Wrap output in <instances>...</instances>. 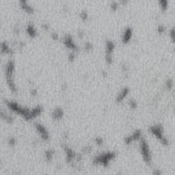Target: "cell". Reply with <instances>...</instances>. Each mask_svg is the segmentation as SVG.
<instances>
[{
	"mask_svg": "<svg viewBox=\"0 0 175 175\" xmlns=\"http://www.w3.org/2000/svg\"><path fill=\"white\" fill-rule=\"evenodd\" d=\"M95 143L98 145H101L104 143V140H103V139L101 138H98V137H97V138L95 139Z\"/></svg>",
	"mask_w": 175,
	"mask_h": 175,
	"instance_id": "22",
	"label": "cell"
},
{
	"mask_svg": "<svg viewBox=\"0 0 175 175\" xmlns=\"http://www.w3.org/2000/svg\"><path fill=\"white\" fill-rule=\"evenodd\" d=\"M129 90L127 88H125L121 90L119 94H118L117 97H116V101L118 103H120L122 101L124 100V98L127 96L128 93H129Z\"/></svg>",
	"mask_w": 175,
	"mask_h": 175,
	"instance_id": "14",
	"label": "cell"
},
{
	"mask_svg": "<svg viewBox=\"0 0 175 175\" xmlns=\"http://www.w3.org/2000/svg\"><path fill=\"white\" fill-rule=\"evenodd\" d=\"M63 43L66 45L68 48H70L73 50H75L77 49V46L74 42V40L72 39V36L69 34H66L64 36L63 38Z\"/></svg>",
	"mask_w": 175,
	"mask_h": 175,
	"instance_id": "11",
	"label": "cell"
},
{
	"mask_svg": "<svg viewBox=\"0 0 175 175\" xmlns=\"http://www.w3.org/2000/svg\"><path fill=\"white\" fill-rule=\"evenodd\" d=\"M27 33L31 37H35L37 34V30L36 29L35 26L32 23H29L26 28Z\"/></svg>",
	"mask_w": 175,
	"mask_h": 175,
	"instance_id": "15",
	"label": "cell"
},
{
	"mask_svg": "<svg viewBox=\"0 0 175 175\" xmlns=\"http://www.w3.org/2000/svg\"><path fill=\"white\" fill-rule=\"evenodd\" d=\"M8 143L9 145L11 146V147H14V146L16 144V143H17L16 139H15L14 137H10L8 140Z\"/></svg>",
	"mask_w": 175,
	"mask_h": 175,
	"instance_id": "19",
	"label": "cell"
},
{
	"mask_svg": "<svg viewBox=\"0 0 175 175\" xmlns=\"http://www.w3.org/2000/svg\"><path fill=\"white\" fill-rule=\"evenodd\" d=\"M116 158V154L114 152H103L97 155L94 158L93 163L95 166H99L102 167H107L111 161Z\"/></svg>",
	"mask_w": 175,
	"mask_h": 175,
	"instance_id": "3",
	"label": "cell"
},
{
	"mask_svg": "<svg viewBox=\"0 0 175 175\" xmlns=\"http://www.w3.org/2000/svg\"><path fill=\"white\" fill-rule=\"evenodd\" d=\"M149 131L151 133L156 137L157 138L159 139L160 140L161 143H163V144H167L168 141L165 138V137H163V127L161 125H154V126H151L150 127Z\"/></svg>",
	"mask_w": 175,
	"mask_h": 175,
	"instance_id": "6",
	"label": "cell"
},
{
	"mask_svg": "<svg viewBox=\"0 0 175 175\" xmlns=\"http://www.w3.org/2000/svg\"><path fill=\"white\" fill-rule=\"evenodd\" d=\"M129 105L132 109H135L137 107V103L135 100H131L129 101Z\"/></svg>",
	"mask_w": 175,
	"mask_h": 175,
	"instance_id": "21",
	"label": "cell"
},
{
	"mask_svg": "<svg viewBox=\"0 0 175 175\" xmlns=\"http://www.w3.org/2000/svg\"><path fill=\"white\" fill-rule=\"evenodd\" d=\"M114 44L111 40H108L106 43V55H105V60L107 63L110 64L112 61V53L114 51Z\"/></svg>",
	"mask_w": 175,
	"mask_h": 175,
	"instance_id": "8",
	"label": "cell"
},
{
	"mask_svg": "<svg viewBox=\"0 0 175 175\" xmlns=\"http://www.w3.org/2000/svg\"><path fill=\"white\" fill-rule=\"evenodd\" d=\"M6 105L11 111L17 114V115L21 116L25 120H32L34 119L43 112V107L42 105H38L32 108H28L22 106L16 101H6Z\"/></svg>",
	"mask_w": 175,
	"mask_h": 175,
	"instance_id": "1",
	"label": "cell"
},
{
	"mask_svg": "<svg viewBox=\"0 0 175 175\" xmlns=\"http://www.w3.org/2000/svg\"><path fill=\"white\" fill-rule=\"evenodd\" d=\"M92 47H93V46H92V44L90 43H89V42H86V43L85 44L84 48H85V49H86V50L91 49Z\"/></svg>",
	"mask_w": 175,
	"mask_h": 175,
	"instance_id": "23",
	"label": "cell"
},
{
	"mask_svg": "<svg viewBox=\"0 0 175 175\" xmlns=\"http://www.w3.org/2000/svg\"><path fill=\"white\" fill-rule=\"evenodd\" d=\"M63 149L65 153V159H66V161L67 163H72L76 158L77 159V154L71 148L65 145L63 147Z\"/></svg>",
	"mask_w": 175,
	"mask_h": 175,
	"instance_id": "7",
	"label": "cell"
},
{
	"mask_svg": "<svg viewBox=\"0 0 175 175\" xmlns=\"http://www.w3.org/2000/svg\"><path fill=\"white\" fill-rule=\"evenodd\" d=\"M112 8L113 9V10H116V8H117V4L115 3V2H114L113 4H112Z\"/></svg>",
	"mask_w": 175,
	"mask_h": 175,
	"instance_id": "27",
	"label": "cell"
},
{
	"mask_svg": "<svg viewBox=\"0 0 175 175\" xmlns=\"http://www.w3.org/2000/svg\"><path fill=\"white\" fill-rule=\"evenodd\" d=\"M1 52L3 53H10L12 51H11V49L9 47L8 44L6 43V42H3L1 44Z\"/></svg>",
	"mask_w": 175,
	"mask_h": 175,
	"instance_id": "17",
	"label": "cell"
},
{
	"mask_svg": "<svg viewBox=\"0 0 175 175\" xmlns=\"http://www.w3.org/2000/svg\"><path fill=\"white\" fill-rule=\"evenodd\" d=\"M19 4H20V6H21V8L23 9V10L26 11V12H28V13H33L34 12V9L32 6L30 5V4H29L27 1H21L19 2Z\"/></svg>",
	"mask_w": 175,
	"mask_h": 175,
	"instance_id": "12",
	"label": "cell"
},
{
	"mask_svg": "<svg viewBox=\"0 0 175 175\" xmlns=\"http://www.w3.org/2000/svg\"><path fill=\"white\" fill-rule=\"evenodd\" d=\"M15 62L13 60H9L6 63L5 66V76L6 78L7 84L12 93H16L17 89L16 84L14 80V73H15Z\"/></svg>",
	"mask_w": 175,
	"mask_h": 175,
	"instance_id": "2",
	"label": "cell"
},
{
	"mask_svg": "<svg viewBox=\"0 0 175 175\" xmlns=\"http://www.w3.org/2000/svg\"><path fill=\"white\" fill-rule=\"evenodd\" d=\"M170 35H171L172 39L174 40V41L175 42V31L174 30H172L171 33H170Z\"/></svg>",
	"mask_w": 175,
	"mask_h": 175,
	"instance_id": "26",
	"label": "cell"
},
{
	"mask_svg": "<svg viewBox=\"0 0 175 175\" xmlns=\"http://www.w3.org/2000/svg\"><path fill=\"white\" fill-rule=\"evenodd\" d=\"M52 36V38L53 39H58V34H56V33H53L52 36Z\"/></svg>",
	"mask_w": 175,
	"mask_h": 175,
	"instance_id": "29",
	"label": "cell"
},
{
	"mask_svg": "<svg viewBox=\"0 0 175 175\" xmlns=\"http://www.w3.org/2000/svg\"><path fill=\"white\" fill-rule=\"evenodd\" d=\"M34 125L35 130L40 136V138L44 142H47L49 140V138H50V135H49L47 129L44 127V125L38 122H35Z\"/></svg>",
	"mask_w": 175,
	"mask_h": 175,
	"instance_id": "5",
	"label": "cell"
},
{
	"mask_svg": "<svg viewBox=\"0 0 175 175\" xmlns=\"http://www.w3.org/2000/svg\"><path fill=\"white\" fill-rule=\"evenodd\" d=\"M153 174L154 175H161V172L159 171V170H155L153 172Z\"/></svg>",
	"mask_w": 175,
	"mask_h": 175,
	"instance_id": "28",
	"label": "cell"
},
{
	"mask_svg": "<svg viewBox=\"0 0 175 175\" xmlns=\"http://www.w3.org/2000/svg\"><path fill=\"white\" fill-rule=\"evenodd\" d=\"M160 4H161V7H162V8L165 10L166 8V6H167V2L163 1H161Z\"/></svg>",
	"mask_w": 175,
	"mask_h": 175,
	"instance_id": "25",
	"label": "cell"
},
{
	"mask_svg": "<svg viewBox=\"0 0 175 175\" xmlns=\"http://www.w3.org/2000/svg\"><path fill=\"white\" fill-rule=\"evenodd\" d=\"M140 151L144 161L147 164H151L152 161V155L149 144L144 139H141L140 143Z\"/></svg>",
	"mask_w": 175,
	"mask_h": 175,
	"instance_id": "4",
	"label": "cell"
},
{
	"mask_svg": "<svg viewBox=\"0 0 175 175\" xmlns=\"http://www.w3.org/2000/svg\"><path fill=\"white\" fill-rule=\"evenodd\" d=\"M1 118L3 119L6 121V122L11 123L13 121V118L12 116H10V114H8L6 113H4L3 111H1Z\"/></svg>",
	"mask_w": 175,
	"mask_h": 175,
	"instance_id": "18",
	"label": "cell"
},
{
	"mask_svg": "<svg viewBox=\"0 0 175 175\" xmlns=\"http://www.w3.org/2000/svg\"><path fill=\"white\" fill-rule=\"evenodd\" d=\"M64 111L61 107H56L54 109H53V111L51 113V118L55 121H59L62 120V118L64 117Z\"/></svg>",
	"mask_w": 175,
	"mask_h": 175,
	"instance_id": "9",
	"label": "cell"
},
{
	"mask_svg": "<svg viewBox=\"0 0 175 175\" xmlns=\"http://www.w3.org/2000/svg\"><path fill=\"white\" fill-rule=\"evenodd\" d=\"M132 36V30L131 28H128L125 30L124 34H123L122 36V41L124 43H127L131 39V37Z\"/></svg>",
	"mask_w": 175,
	"mask_h": 175,
	"instance_id": "16",
	"label": "cell"
},
{
	"mask_svg": "<svg viewBox=\"0 0 175 175\" xmlns=\"http://www.w3.org/2000/svg\"><path fill=\"white\" fill-rule=\"evenodd\" d=\"M79 16L81 17V19H82V20H84V21H86V20L88 19V13H87L86 11L83 10L80 12Z\"/></svg>",
	"mask_w": 175,
	"mask_h": 175,
	"instance_id": "20",
	"label": "cell"
},
{
	"mask_svg": "<svg viewBox=\"0 0 175 175\" xmlns=\"http://www.w3.org/2000/svg\"><path fill=\"white\" fill-rule=\"evenodd\" d=\"M75 53H74L73 52L71 53L69 55V60H73L74 59H75Z\"/></svg>",
	"mask_w": 175,
	"mask_h": 175,
	"instance_id": "24",
	"label": "cell"
},
{
	"mask_svg": "<svg viewBox=\"0 0 175 175\" xmlns=\"http://www.w3.org/2000/svg\"><path fill=\"white\" fill-rule=\"evenodd\" d=\"M55 151L53 149H49L44 152V159L47 162H50L53 160V157L55 155Z\"/></svg>",
	"mask_w": 175,
	"mask_h": 175,
	"instance_id": "13",
	"label": "cell"
},
{
	"mask_svg": "<svg viewBox=\"0 0 175 175\" xmlns=\"http://www.w3.org/2000/svg\"><path fill=\"white\" fill-rule=\"evenodd\" d=\"M141 136H142V133H141V131H139V130H136V131H134L131 135L129 136H127L126 138H125V142L126 144H130L132 142H135L136 140H140L141 138Z\"/></svg>",
	"mask_w": 175,
	"mask_h": 175,
	"instance_id": "10",
	"label": "cell"
}]
</instances>
